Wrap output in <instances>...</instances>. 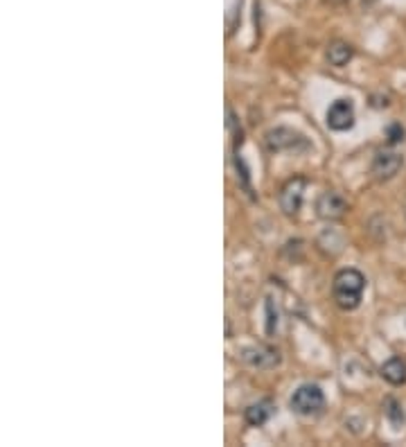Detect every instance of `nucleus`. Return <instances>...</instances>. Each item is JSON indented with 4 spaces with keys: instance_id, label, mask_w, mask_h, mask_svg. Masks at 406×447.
I'll return each instance as SVG.
<instances>
[{
    "instance_id": "nucleus-10",
    "label": "nucleus",
    "mask_w": 406,
    "mask_h": 447,
    "mask_svg": "<svg viewBox=\"0 0 406 447\" xmlns=\"http://www.w3.org/2000/svg\"><path fill=\"white\" fill-rule=\"evenodd\" d=\"M271 411H273V404L269 402V400H262V402L251 404L246 409V422H248V425H253V427H260L269 420Z\"/></svg>"
},
{
    "instance_id": "nucleus-6",
    "label": "nucleus",
    "mask_w": 406,
    "mask_h": 447,
    "mask_svg": "<svg viewBox=\"0 0 406 447\" xmlns=\"http://www.w3.org/2000/svg\"><path fill=\"white\" fill-rule=\"evenodd\" d=\"M241 359L253 368H276L280 364V352L267 346H253L241 350Z\"/></svg>"
},
{
    "instance_id": "nucleus-13",
    "label": "nucleus",
    "mask_w": 406,
    "mask_h": 447,
    "mask_svg": "<svg viewBox=\"0 0 406 447\" xmlns=\"http://www.w3.org/2000/svg\"><path fill=\"white\" fill-rule=\"evenodd\" d=\"M278 328V310L273 305V298H267V335H273Z\"/></svg>"
},
{
    "instance_id": "nucleus-14",
    "label": "nucleus",
    "mask_w": 406,
    "mask_h": 447,
    "mask_svg": "<svg viewBox=\"0 0 406 447\" xmlns=\"http://www.w3.org/2000/svg\"><path fill=\"white\" fill-rule=\"evenodd\" d=\"M235 167H237V172H239V179H241V188H244L248 195L253 197V190H251V183H248V169L244 165V160H241L237 154H235Z\"/></svg>"
},
{
    "instance_id": "nucleus-8",
    "label": "nucleus",
    "mask_w": 406,
    "mask_h": 447,
    "mask_svg": "<svg viewBox=\"0 0 406 447\" xmlns=\"http://www.w3.org/2000/svg\"><path fill=\"white\" fill-rule=\"evenodd\" d=\"M316 210L323 219H339L348 210V202L343 199L339 192H323L316 202Z\"/></svg>"
},
{
    "instance_id": "nucleus-11",
    "label": "nucleus",
    "mask_w": 406,
    "mask_h": 447,
    "mask_svg": "<svg viewBox=\"0 0 406 447\" xmlns=\"http://www.w3.org/2000/svg\"><path fill=\"white\" fill-rule=\"evenodd\" d=\"M353 55H355V50L350 48L348 43H341V41L332 43L330 48H327V61H330L332 66H337V68L346 66L348 61L353 59Z\"/></svg>"
},
{
    "instance_id": "nucleus-15",
    "label": "nucleus",
    "mask_w": 406,
    "mask_h": 447,
    "mask_svg": "<svg viewBox=\"0 0 406 447\" xmlns=\"http://www.w3.org/2000/svg\"><path fill=\"white\" fill-rule=\"evenodd\" d=\"M386 136H388V143L390 145H397L404 141V127L402 125H390L386 129Z\"/></svg>"
},
{
    "instance_id": "nucleus-7",
    "label": "nucleus",
    "mask_w": 406,
    "mask_h": 447,
    "mask_svg": "<svg viewBox=\"0 0 406 447\" xmlns=\"http://www.w3.org/2000/svg\"><path fill=\"white\" fill-rule=\"evenodd\" d=\"M404 165V158L395 152H377V156L372 158V174L377 179L386 181L400 172V167Z\"/></svg>"
},
{
    "instance_id": "nucleus-2",
    "label": "nucleus",
    "mask_w": 406,
    "mask_h": 447,
    "mask_svg": "<svg viewBox=\"0 0 406 447\" xmlns=\"http://www.w3.org/2000/svg\"><path fill=\"white\" fill-rule=\"evenodd\" d=\"M264 143H267L269 152H300V149H309V141L304 136H300L298 131L287 129V127H276L267 131L264 136Z\"/></svg>"
},
{
    "instance_id": "nucleus-12",
    "label": "nucleus",
    "mask_w": 406,
    "mask_h": 447,
    "mask_svg": "<svg viewBox=\"0 0 406 447\" xmlns=\"http://www.w3.org/2000/svg\"><path fill=\"white\" fill-rule=\"evenodd\" d=\"M386 415H388V420L393 422V427H402L404 425V411H402V407L395 398L386 400Z\"/></svg>"
},
{
    "instance_id": "nucleus-5",
    "label": "nucleus",
    "mask_w": 406,
    "mask_h": 447,
    "mask_svg": "<svg viewBox=\"0 0 406 447\" xmlns=\"http://www.w3.org/2000/svg\"><path fill=\"white\" fill-rule=\"evenodd\" d=\"M355 125V106L350 99H337L327 109V127L334 131H346Z\"/></svg>"
},
{
    "instance_id": "nucleus-1",
    "label": "nucleus",
    "mask_w": 406,
    "mask_h": 447,
    "mask_svg": "<svg viewBox=\"0 0 406 447\" xmlns=\"http://www.w3.org/2000/svg\"><path fill=\"white\" fill-rule=\"evenodd\" d=\"M363 289H366V278L357 269H343V271L334 276L332 294L341 310H348V312L357 310L359 303H361Z\"/></svg>"
},
{
    "instance_id": "nucleus-3",
    "label": "nucleus",
    "mask_w": 406,
    "mask_h": 447,
    "mask_svg": "<svg viewBox=\"0 0 406 447\" xmlns=\"http://www.w3.org/2000/svg\"><path fill=\"white\" fill-rule=\"evenodd\" d=\"M325 407V396L316 384H302L291 396V409L300 415H314Z\"/></svg>"
},
{
    "instance_id": "nucleus-9",
    "label": "nucleus",
    "mask_w": 406,
    "mask_h": 447,
    "mask_svg": "<svg viewBox=\"0 0 406 447\" xmlns=\"http://www.w3.org/2000/svg\"><path fill=\"white\" fill-rule=\"evenodd\" d=\"M381 377H384L388 384H393V387H402L406 382V361L400 357L388 359L386 364L381 366Z\"/></svg>"
},
{
    "instance_id": "nucleus-4",
    "label": "nucleus",
    "mask_w": 406,
    "mask_h": 447,
    "mask_svg": "<svg viewBox=\"0 0 406 447\" xmlns=\"http://www.w3.org/2000/svg\"><path fill=\"white\" fill-rule=\"evenodd\" d=\"M304 188H307V179H304V176H294V179H289L285 183V188L280 190V210L289 215V217L298 215Z\"/></svg>"
}]
</instances>
